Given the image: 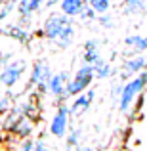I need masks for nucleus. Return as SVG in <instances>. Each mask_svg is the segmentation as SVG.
<instances>
[{"label": "nucleus", "instance_id": "nucleus-1", "mask_svg": "<svg viewBox=\"0 0 147 151\" xmlns=\"http://www.w3.org/2000/svg\"><path fill=\"white\" fill-rule=\"evenodd\" d=\"M34 35L38 38H42V40L54 42L57 50H67L75 42L77 25H75L73 17L65 15L63 12H52L42 21L40 29L34 31Z\"/></svg>", "mask_w": 147, "mask_h": 151}, {"label": "nucleus", "instance_id": "nucleus-2", "mask_svg": "<svg viewBox=\"0 0 147 151\" xmlns=\"http://www.w3.org/2000/svg\"><path fill=\"white\" fill-rule=\"evenodd\" d=\"M37 124L38 122L34 121V119L27 117L25 113H21V109H19L15 103L10 107L8 113L4 115V130L10 132L11 136L19 138V140H23V138H33L34 130H37Z\"/></svg>", "mask_w": 147, "mask_h": 151}, {"label": "nucleus", "instance_id": "nucleus-3", "mask_svg": "<svg viewBox=\"0 0 147 151\" xmlns=\"http://www.w3.org/2000/svg\"><path fill=\"white\" fill-rule=\"evenodd\" d=\"M145 86H147V71H141L136 77L124 81V84H122V88H120V96H118V100H117L118 113H122V115L128 113L134 107V103L138 101V98L141 96Z\"/></svg>", "mask_w": 147, "mask_h": 151}, {"label": "nucleus", "instance_id": "nucleus-4", "mask_svg": "<svg viewBox=\"0 0 147 151\" xmlns=\"http://www.w3.org/2000/svg\"><path fill=\"white\" fill-rule=\"evenodd\" d=\"M54 75V69H52L50 61L46 58H38L33 61L31 65V73H29V88H34L40 96L48 94V81Z\"/></svg>", "mask_w": 147, "mask_h": 151}, {"label": "nucleus", "instance_id": "nucleus-5", "mask_svg": "<svg viewBox=\"0 0 147 151\" xmlns=\"http://www.w3.org/2000/svg\"><path fill=\"white\" fill-rule=\"evenodd\" d=\"M27 59L25 58H15L10 59L6 65L0 67V86L4 90H14L27 73Z\"/></svg>", "mask_w": 147, "mask_h": 151}, {"label": "nucleus", "instance_id": "nucleus-6", "mask_svg": "<svg viewBox=\"0 0 147 151\" xmlns=\"http://www.w3.org/2000/svg\"><path fill=\"white\" fill-rule=\"evenodd\" d=\"M94 78H96V73H94V65H88V63H82L77 71H75L73 78H69L67 82V96L75 98L80 92L88 90L92 86Z\"/></svg>", "mask_w": 147, "mask_h": 151}, {"label": "nucleus", "instance_id": "nucleus-7", "mask_svg": "<svg viewBox=\"0 0 147 151\" xmlns=\"http://www.w3.org/2000/svg\"><path fill=\"white\" fill-rule=\"evenodd\" d=\"M71 124H73V119H71V115H69V103L67 101L57 103L54 115H52V119H50L48 132L55 138V140H61V138L67 136Z\"/></svg>", "mask_w": 147, "mask_h": 151}, {"label": "nucleus", "instance_id": "nucleus-8", "mask_svg": "<svg viewBox=\"0 0 147 151\" xmlns=\"http://www.w3.org/2000/svg\"><path fill=\"white\" fill-rule=\"evenodd\" d=\"M69 73L67 71H57L52 75V78L48 81V94L54 98V105L63 101H69L71 98L67 96V82H69Z\"/></svg>", "mask_w": 147, "mask_h": 151}, {"label": "nucleus", "instance_id": "nucleus-9", "mask_svg": "<svg viewBox=\"0 0 147 151\" xmlns=\"http://www.w3.org/2000/svg\"><path fill=\"white\" fill-rule=\"evenodd\" d=\"M94 98H96V90L94 88H88L84 90V92H80L78 96H75L73 103H69V115L71 119H82L86 113L90 111V107H92L94 103Z\"/></svg>", "mask_w": 147, "mask_h": 151}, {"label": "nucleus", "instance_id": "nucleus-10", "mask_svg": "<svg viewBox=\"0 0 147 151\" xmlns=\"http://www.w3.org/2000/svg\"><path fill=\"white\" fill-rule=\"evenodd\" d=\"M0 35L11 38V40H15V42H19V44H31L33 38L37 37L33 29L23 27L21 23H6L4 27H0Z\"/></svg>", "mask_w": 147, "mask_h": 151}, {"label": "nucleus", "instance_id": "nucleus-11", "mask_svg": "<svg viewBox=\"0 0 147 151\" xmlns=\"http://www.w3.org/2000/svg\"><path fill=\"white\" fill-rule=\"evenodd\" d=\"M147 69V58L143 55L136 54V55H128V58H124V61H122V67H120V78L122 81H128V78L136 77L138 73H141V71Z\"/></svg>", "mask_w": 147, "mask_h": 151}, {"label": "nucleus", "instance_id": "nucleus-12", "mask_svg": "<svg viewBox=\"0 0 147 151\" xmlns=\"http://www.w3.org/2000/svg\"><path fill=\"white\" fill-rule=\"evenodd\" d=\"M99 58H101L99 40H96V38H90V40H86L84 46H82V63L94 65V63H96Z\"/></svg>", "mask_w": 147, "mask_h": 151}, {"label": "nucleus", "instance_id": "nucleus-13", "mask_svg": "<svg viewBox=\"0 0 147 151\" xmlns=\"http://www.w3.org/2000/svg\"><path fill=\"white\" fill-rule=\"evenodd\" d=\"M86 6H88V0H59V12H63L73 19L78 17Z\"/></svg>", "mask_w": 147, "mask_h": 151}, {"label": "nucleus", "instance_id": "nucleus-14", "mask_svg": "<svg viewBox=\"0 0 147 151\" xmlns=\"http://www.w3.org/2000/svg\"><path fill=\"white\" fill-rule=\"evenodd\" d=\"M120 12L124 15H141L147 12V0H122Z\"/></svg>", "mask_w": 147, "mask_h": 151}, {"label": "nucleus", "instance_id": "nucleus-15", "mask_svg": "<svg viewBox=\"0 0 147 151\" xmlns=\"http://www.w3.org/2000/svg\"><path fill=\"white\" fill-rule=\"evenodd\" d=\"M94 73H96V78L98 81H107L115 75V69H113V63L107 61L105 58H99L96 63H94Z\"/></svg>", "mask_w": 147, "mask_h": 151}, {"label": "nucleus", "instance_id": "nucleus-16", "mask_svg": "<svg viewBox=\"0 0 147 151\" xmlns=\"http://www.w3.org/2000/svg\"><path fill=\"white\" fill-rule=\"evenodd\" d=\"M80 142H82V128L80 126H73L71 124V130L65 136V151H71L73 147L80 145Z\"/></svg>", "mask_w": 147, "mask_h": 151}, {"label": "nucleus", "instance_id": "nucleus-17", "mask_svg": "<svg viewBox=\"0 0 147 151\" xmlns=\"http://www.w3.org/2000/svg\"><path fill=\"white\" fill-rule=\"evenodd\" d=\"M14 103H15V96L11 90H0V117H4Z\"/></svg>", "mask_w": 147, "mask_h": 151}, {"label": "nucleus", "instance_id": "nucleus-18", "mask_svg": "<svg viewBox=\"0 0 147 151\" xmlns=\"http://www.w3.org/2000/svg\"><path fill=\"white\" fill-rule=\"evenodd\" d=\"M98 25L103 27V29H113L115 27V15L111 14V12H105V14H99L98 15Z\"/></svg>", "mask_w": 147, "mask_h": 151}, {"label": "nucleus", "instance_id": "nucleus-19", "mask_svg": "<svg viewBox=\"0 0 147 151\" xmlns=\"http://www.w3.org/2000/svg\"><path fill=\"white\" fill-rule=\"evenodd\" d=\"M88 4L98 12V15H99V14H105V12L111 10V4H113V0H88Z\"/></svg>", "mask_w": 147, "mask_h": 151}, {"label": "nucleus", "instance_id": "nucleus-20", "mask_svg": "<svg viewBox=\"0 0 147 151\" xmlns=\"http://www.w3.org/2000/svg\"><path fill=\"white\" fill-rule=\"evenodd\" d=\"M78 19H80L82 23H94V21L98 19V12H96V10H94V8H92V6L88 4V6H86L84 10L80 12V15H78Z\"/></svg>", "mask_w": 147, "mask_h": 151}, {"label": "nucleus", "instance_id": "nucleus-21", "mask_svg": "<svg viewBox=\"0 0 147 151\" xmlns=\"http://www.w3.org/2000/svg\"><path fill=\"white\" fill-rule=\"evenodd\" d=\"M33 149H34V140L33 138H23V140L19 142L17 151H33Z\"/></svg>", "mask_w": 147, "mask_h": 151}, {"label": "nucleus", "instance_id": "nucleus-22", "mask_svg": "<svg viewBox=\"0 0 147 151\" xmlns=\"http://www.w3.org/2000/svg\"><path fill=\"white\" fill-rule=\"evenodd\" d=\"M33 151H54V149H52L42 138H38V140H34V149Z\"/></svg>", "mask_w": 147, "mask_h": 151}, {"label": "nucleus", "instance_id": "nucleus-23", "mask_svg": "<svg viewBox=\"0 0 147 151\" xmlns=\"http://www.w3.org/2000/svg\"><path fill=\"white\" fill-rule=\"evenodd\" d=\"M71 151H94L92 147H90V145H77V147H73V149H71Z\"/></svg>", "mask_w": 147, "mask_h": 151}, {"label": "nucleus", "instance_id": "nucleus-24", "mask_svg": "<svg viewBox=\"0 0 147 151\" xmlns=\"http://www.w3.org/2000/svg\"><path fill=\"white\" fill-rule=\"evenodd\" d=\"M55 4H59V0H46L44 8H52V6H55Z\"/></svg>", "mask_w": 147, "mask_h": 151}, {"label": "nucleus", "instance_id": "nucleus-25", "mask_svg": "<svg viewBox=\"0 0 147 151\" xmlns=\"http://www.w3.org/2000/svg\"><path fill=\"white\" fill-rule=\"evenodd\" d=\"M37 2H38V6H40V8H44V2H46V0H37Z\"/></svg>", "mask_w": 147, "mask_h": 151}]
</instances>
